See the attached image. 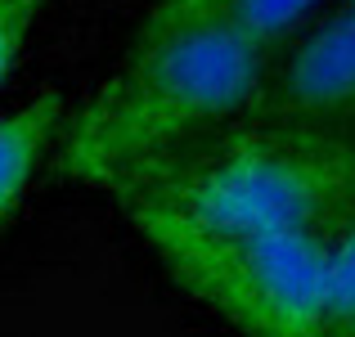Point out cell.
I'll return each mask as SVG.
<instances>
[{"mask_svg":"<svg viewBox=\"0 0 355 337\" xmlns=\"http://www.w3.org/2000/svg\"><path fill=\"white\" fill-rule=\"evenodd\" d=\"M171 279L243 337H320L333 239L189 221L166 207H121Z\"/></svg>","mask_w":355,"mask_h":337,"instance_id":"obj_3","label":"cell"},{"mask_svg":"<svg viewBox=\"0 0 355 337\" xmlns=\"http://www.w3.org/2000/svg\"><path fill=\"white\" fill-rule=\"evenodd\" d=\"M50 0H0V86L9 81L14 63L23 59L27 36H32L36 18L45 14Z\"/></svg>","mask_w":355,"mask_h":337,"instance_id":"obj_8","label":"cell"},{"mask_svg":"<svg viewBox=\"0 0 355 337\" xmlns=\"http://www.w3.org/2000/svg\"><path fill=\"white\" fill-rule=\"evenodd\" d=\"M320 337H355V225L333 239L329 279H324Z\"/></svg>","mask_w":355,"mask_h":337,"instance_id":"obj_7","label":"cell"},{"mask_svg":"<svg viewBox=\"0 0 355 337\" xmlns=\"http://www.w3.org/2000/svg\"><path fill=\"white\" fill-rule=\"evenodd\" d=\"M275 54L216 23H139L126 59L81 104L54 153V180L108 189L171 144L239 117Z\"/></svg>","mask_w":355,"mask_h":337,"instance_id":"obj_2","label":"cell"},{"mask_svg":"<svg viewBox=\"0 0 355 337\" xmlns=\"http://www.w3.org/2000/svg\"><path fill=\"white\" fill-rule=\"evenodd\" d=\"M243 112L257 117H355V9L338 5L315 27H302L275 50L266 81Z\"/></svg>","mask_w":355,"mask_h":337,"instance_id":"obj_4","label":"cell"},{"mask_svg":"<svg viewBox=\"0 0 355 337\" xmlns=\"http://www.w3.org/2000/svg\"><path fill=\"white\" fill-rule=\"evenodd\" d=\"M117 207L338 239L355 225V117H239L144 157L108 184Z\"/></svg>","mask_w":355,"mask_h":337,"instance_id":"obj_1","label":"cell"},{"mask_svg":"<svg viewBox=\"0 0 355 337\" xmlns=\"http://www.w3.org/2000/svg\"><path fill=\"white\" fill-rule=\"evenodd\" d=\"M320 0H157L144 23H216L261 50H284Z\"/></svg>","mask_w":355,"mask_h":337,"instance_id":"obj_6","label":"cell"},{"mask_svg":"<svg viewBox=\"0 0 355 337\" xmlns=\"http://www.w3.org/2000/svg\"><path fill=\"white\" fill-rule=\"evenodd\" d=\"M342 5H351V9H355V0H342Z\"/></svg>","mask_w":355,"mask_h":337,"instance_id":"obj_9","label":"cell"},{"mask_svg":"<svg viewBox=\"0 0 355 337\" xmlns=\"http://www.w3.org/2000/svg\"><path fill=\"white\" fill-rule=\"evenodd\" d=\"M59 121H63L59 86H41L27 104L0 117V239H5L9 221L18 216L23 198L32 193L36 171H41L45 153L59 135Z\"/></svg>","mask_w":355,"mask_h":337,"instance_id":"obj_5","label":"cell"}]
</instances>
